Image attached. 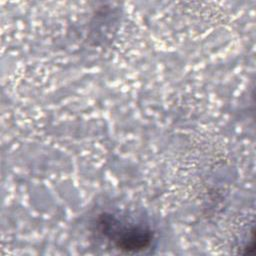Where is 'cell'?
I'll return each mask as SVG.
<instances>
[{"label":"cell","mask_w":256,"mask_h":256,"mask_svg":"<svg viewBox=\"0 0 256 256\" xmlns=\"http://www.w3.org/2000/svg\"><path fill=\"white\" fill-rule=\"evenodd\" d=\"M95 231L114 249L139 253L152 246L154 231L146 222L134 221L114 213H101L96 218Z\"/></svg>","instance_id":"1"}]
</instances>
